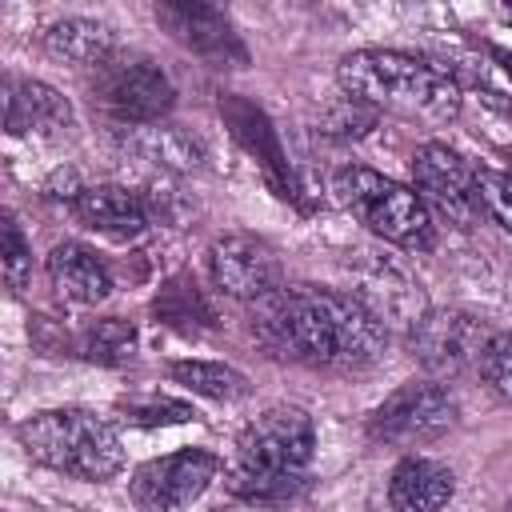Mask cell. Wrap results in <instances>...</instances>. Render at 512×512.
Segmentation results:
<instances>
[{
    "mask_svg": "<svg viewBox=\"0 0 512 512\" xmlns=\"http://www.w3.org/2000/svg\"><path fill=\"white\" fill-rule=\"evenodd\" d=\"M252 336L272 356L324 372H356L372 364L388 344L380 316L360 296L312 284H280L272 296L256 300Z\"/></svg>",
    "mask_w": 512,
    "mask_h": 512,
    "instance_id": "6da1fadb",
    "label": "cell"
},
{
    "mask_svg": "<svg viewBox=\"0 0 512 512\" xmlns=\"http://www.w3.org/2000/svg\"><path fill=\"white\" fill-rule=\"evenodd\" d=\"M336 84L344 88V96L376 112H396L424 124H452L464 104L460 84L444 68L396 48L348 52L336 68Z\"/></svg>",
    "mask_w": 512,
    "mask_h": 512,
    "instance_id": "7a4b0ae2",
    "label": "cell"
},
{
    "mask_svg": "<svg viewBox=\"0 0 512 512\" xmlns=\"http://www.w3.org/2000/svg\"><path fill=\"white\" fill-rule=\"evenodd\" d=\"M316 452V428L304 408H268L236 440V456L224 472L232 496L252 504H288L308 484Z\"/></svg>",
    "mask_w": 512,
    "mask_h": 512,
    "instance_id": "3957f363",
    "label": "cell"
},
{
    "mask_svg": "<svg viewBox=\"0 0 512 512\" xmlns=\"http://www.w3.org/2000/svg\"><path fill=\"white\" fill-rule=\"evenodd\" d=\"M16 440L36 464L64 472L72 480L104 484L124 468V448L116 428L88 408L36 412L16 428Z\"/></svg>",
    "mask_w": 512,
    "mask_h": 512,
    "instance_id": "277c9868",
    "label": "cell"
},
{
    "mask_svg": "<svg viewBox=\"0 0 512 512\" xmlns=\"http://www.w3.org/2000/svg\"><path fill=\"white\" fill-rule=\"evenodd\" d=\"M332 200L388 244L408 252L432 248V216L416 188H404L364 164H348L332 176Z\"/></svg>",
    "mask_w": 512,
    "mask_h": 512,
    "instance_id": "5b68a950",
    "label": "cell"
},
{
    "mask_svg": "<svg viewBox=\"0 0 512 512\" xmlns=\"http://www.w3.org/2000/svg\"><path fill=\"white\" fill-rule=\"evenodd\" d=\"M88 100L112 124L144 128V124H156L160 116H168V108L176 104V88L152 60L116 52L108 64L96 68Z\"/></svg>",
    "mask_w": 512,
    "mask_h": 512,
    "instance_id": "8992f818",
    "label": "cell"
},
{
    "mask_svg": "<svg viewBox=\"0 0 512 512\" xmlns=\"http://www.w3.org/2000/svg\"><path fill=\"white\" fill-rule=\"evenodd\" d=\"M492 336L488 320L464 308H432L412 320L408 352L432 380H456L464 372H480Z\"/></svg>",
    "mask_w": 512,
    "mask_h": 512,
    "instance_id": "52a82bcc",
    "label": "cell"
},
{
    "mask_svg": "<svg viewBox=\"0 0 512 512\" xmlns=\"http://www.w3.org/2000/svg\"><path fill=\"white\" fill-rule=\"evenodd\" d=\"M456 424V404L436 380H412L400 384L372 416L368 436L388 448H420L440 440Z\"/></svg>",
    "mask_w": 512,
    "mask_h": 512,
    "instance_id": "ba28073f",
    "label": "cell"
},
{
    "mask_svg": "<svg viewBox=\"0 0 512 512\" xmlns=\"http://www.w3.org/2000/svg\"><path fill=\"white\" fill-rule=\"evenodd\" d=\"M220 472V456L208 448H180L156 460H144L132 480L128 496L140 512H184Z\"/></svg>",
    "mask_w": 512,
    "mask_h": 512,
    "instance_id": "9c48e42d",
    "label": "cell"
},
{
    "mask_svg": "<svg viewBox=\"0 0 512 512\" xmlns=\"http://www.w3.org/2000/svg\"><path fill=\"white\" fill-rule=\"evenodd\" d=\"M412 184L424 204H432L448 224L472 228L480 220V196H476V168L448 144L428 140L412 156Z\"/></svg>",
    "mask_w": 512,
    "mask_h": 512,
    "instance_id": "30bf717a",
    "label": "cell"
},
{
    "mask_svg": "<svg viewBox=\"0 0 512 512\" xmlns=\"http://www.w3.org/2000/svg\"><path fill=\"white\" fill-rule=\"evenodd\" d=\"M208 272L224 296H236L248 304L264 300L280 288V260H276L272 244L260 236H248V232L216 236L208 248Z\"/></svg>",
    "mask_w": 512,
    "mask_h": 512,
    "instance_id": "8fae6325",
    "label": "cell"
},
{
    "mask_svg": "<svg viewBox=\"0 0 512 512\" xmlns=\"http://www.w3.org/2000/svg\"><path fill=\"white\" fill-rule=\"evenodd\" d=\"M156 20L168 28L176 44H184L192 56L208 60L212 68H244L248 48L236 36L232 20L212 4H156Z\"/></svg>",
    "mask_w": 512,
    "mask_h": 512,
    "instance_id": "7c38bea8",
    "label": "cell"
},
{
    "mask_svg": "<svg viewBox=\"0 0 512 512\" xmlns=\"http://www.w3.org/2000/svg\"><path fill=\"white\" fill-rule=\"evenodd\" d=\"M4 128L8 136H56L72 128V104L44 80H4Z\"/></svg>",
    "mask_w": 512,
    "mask_h": 512,
    "instance_id": "4fadbf2b",
    "label": "cell"
},
{
    "mask_svg": "<svg viewBox=\"0 0 512 512\" xmlns=\"http://www.w3.org/2000/svg\"><path fill=\"white\" fill-rule=\"evenodd\" d=\"M76 220L92 232H104V236H116V240H132L148 228L152 220V208L140 192L132 188H120V184H88L76 204H72Z\"/></svg>",
    "mask_w": 512,
    "mask_h": 512,
    "instance_id": "5bb4252c",
    "label": "cell"
},
{
    "mask_svg": "<svg viewBox=\"0 0 512 512\" xmlns=\"http://www.w3.org/2000/svg\"><path fill=\"white\" fill-rule=\"evenodd\" d=\"M48 280L64 304H80V308L100 304L112 292V276L104 260L80 240H64L48 252Z\"/></svg>",
    "mask_w": 512,
    "mask_h": 512,
    "instance_id": "9a60e30c",
    "label": "cell"
},
{
    "mask_svg": "<svg viewBox=\"0 0 512 512\" xmlns=\"http://www.w3.org/2000/svg\"><path fill=\"white\" fill-rule=\"evenodd\" d=\"M456 492V476L448 464L428 456H404L388 480L392 512H440Z\"/></svg>",
    "mask_w": 512,
    "mask_h": 512,
    "instance_id": "2e32d148",
    "label": "cell"
},
{
    "mask_svg": "<svg viewBox=\"0 0 512 512\" xmlns=\"http://www.w3.org/2000/svg\"><path fill=\"white\" fill-rule=\"evenodd\" d=\"M44 48L48 56L64 60V64H76V68H100L116 56V36L96 24V20H84V16H68V20H56L48 24L44 32Z\"/></svg>",
    "mask_w": 512,
    "mask_h": 512,
    "instance_id": "e0dca14e",
    "label": "cell"
},
{
    "mask_svg": "<svg viewBox=\"0 0 512 512\" xmlns=\"http://www.w3.org/2000/svg\"><path fill=\"white\" fill-rule=\"evenodd\" d=\"M152 312H156V320H164L172 328H184V332L216 328V312H212L208 296L200 292V284L188 272H176L160 284V292L152 300Z\"/></svg>",
    "mask_w": 512,
    "mask_h": 512,
    "instance_id": "ac0fdd59",
    "label": "cell"
},
{
    "mask_svg": "<svg viewBox=\"0 0 512 512\" xmlns=\"http://www.w3.org/2000/svg\"><path fill=\"white\" fill-rule=\"evenodd\" d=\"M168 376L176 384H184L208 400H224V404L248 396V376L236 372L232 364H220V360H172Z\"/></svg>",
    "mask_w": 512,
    "mask_h": 512,
    "instance_id": "d6986e66",
    "label": "cell"
},
{
    "mask_svg": "<svg viewBox=\"0 0 512 512\" xmlns=\"http://www.w3.org/2000/svg\"><path fill=\"white\" fill-rule=\"evenodd\" d=\"M220 112L232 120V132L244 140L248 152H256V160L264 164V176H268V180L276 184V192H280V176H276V172H284V156H280V144H276V136H272L264 112H256L252 104H240V100H220Z\"/></svg>",
    "mask_w": 512,
    "mask_h": 512,
    "instance_id": "ffe728a7",
    "label": "cell"
},
{
    "mask_svg": "<svg viewBox=\"0 0 512 512\" xmlns=\"http://www.w3.org/2000/svg\"><path fill=\"white\" fill-rule=\"evenodd\" d=\"M132 348H136V328L120 316L92 320L72 336V352L84 360H96V364H124L132 356Z\"/></svg>",
    "mask_w": 512,
    "mask_h": 512,
    "instance_id": "44dd1931",
    "label": "cell"
},
{
    "mask_svg": "<svg viewBox=\"0 0 512 512\" xmlns=\"http://www.w3.org/2000/svg\"><path fill=\"white\" fill-rule=\"evenodd\" d=\"M116 412L124 424H136V428H156V424H184L192 420V408L180 404V400H164V396H128V400H116Z\"/></svg>",
    "mask_w": 512,
    "mask_h": 512,
    "instance_id": "7402d4cb",
    "label": "cell"
},
{
    "mask_svg": "<svg viewBox=\"0 0 512 512\" xmlns=\"http://www.w3.org/2000/svg\"><path fill=\"white\" fill-rule=\"evenodd\" d=\"M0 268H4V284L12 292H24L28 280H32V256H28V244L12 220V212L0 216Z\"/></svg>",
    "mask_w": 512,
    "mask_h": 512,
    "instance_id": "603a6c76",
    "label": "cell"
},
{
    "mask_svg": "<svg viewBox=\"0 0 512 512\" xmlns=\"http://www.w3.org/2000/svg\"><path fill=\"white\" fill-rule=\"evenodd\" d=\"M476 196H480L484 216H492L512 236V172L476 168Z\"/></svg>",
    "mask_w": 512,
    "mask_h": 512,
    "instance_id": "cb8c5ba5",
    "label": "cell"
},
{
    "mask_svg": "<svg viewBox=\"0 0 512 512\" xmlns=\"http://www.w3.org/2000/svg\"><path fill=\"white\" fill-rule=\"evenodd\" d=\"M376 108H368V104H360V100H352V96H340L336 104H328V108H320V132H332V136H360V132H368L372 124H376Z\"/></svg>",
    "mask_w": 512,
    "mask_h": 512,
    "instance_id": "d4e9b609",
    "label": "cell"
},
{
    "mask_svg": "<svg viewBox=\"0 0 512 512\" xmlns=\"http://www.w3.org/2000/svg\"><path fill=\"white\" fill-rule=\"evenodd\" d=\"M488 388L512 404V332H496L488 352H484V364H480Z\"/></svg>",
    "mask_w": 512,
    "mask_h": 512,
    "instance_id": "484cf974",
    "label": "cell"
},
{
    "mask_svg": "<svg viewBox=\"0 0 512 512\" xmlns=\"http://www.w3.org/2000/svg\"><path fill=\"white\" fill-rule=\"evenodd\" d=\"M84 188H88V184H80L76 168H60V172H52V180L44 184V196H48V200H68V204H76V196H80Z\"/></svg>",
    "mask_w": 512,
    "mask_h": 512,
    "instance_id": "4316f807",
    "label": "cell"
},
{
    "mask_svg": "<svg viewBox=\"0 0 512 512\" xmlns=\"http://www.w3.org/2000/svg\"><path fill=\"white\" fill-rule=\"evenodd\" d=\"M492 56H496V60L504 64V72L512 76V52H508V48H492Z\"/></svg>",
    "mask_w": 512,
    "mask_h": 512,
    "instance_id": "83f0119b",
    "label": "cell"
},
{
    "mask_svg": "<svg viewBox=\"0 0 512 512\" xmlns=\"http://www.w3.org/2000/svg\"><path fill=\"white\" fill-rule=\"evenodd\" d=\"M500 16H504V20L512 24V4H504V8H500Z\"/></svg>",
    "mask_w": 512,
    "mask_h": 512,
    "instance_id": "f1b7e54d",
    "label": "cell"
},
{
    "mask_svg": "<svg viewBox=\"0 0 512 512\" xmlns=\"http://www.w3.org/2000/svg\"><path fill=\"white\" fill-rule=\"evenodd\" d=\"M504 512H512V500H508V508H504Z\"/></svg>",
    "mask_w": 512,
    "mask_h": 512,
    "instance_id": "f546056e",
    "label": "cell"
}]
</instances>
